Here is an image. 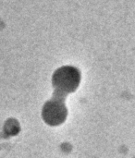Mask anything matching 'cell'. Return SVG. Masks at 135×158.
<instances>
[{
    "instance_id": "obj_1",
    "label": "cell",
    "mask_w": 135,
    "mask_h": 158,
    "mask_svg": "<svg viewBox=\"0 0 135 158\" xmlns=\"http://www.w3.org/2000/svg\"><path fill=\"white\" fill-rule=\"evenodd\" d=\"M80 73L72 67H63L56 71L53 84L57 92L61 94L72 93L79 85Z\"/></svg>"
},
{
    "instance_id": "obj_2",
    "label": "cell",
    "mask_w": 135,
    "mask_h": 158,
    "mask_svg": "<svg viewBox=\"0 0 135 158\" xmlns=\"http://www.w3.org/2000/svg\"><path fill=\"white\" fill-rule=\"evenodd\" d=\"M43 118L51 125H57L63 122L66 118L65 106L58 100L48 102L43 109Z\"/></svg>"
}]
</instances>
